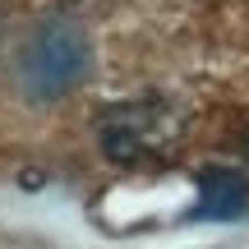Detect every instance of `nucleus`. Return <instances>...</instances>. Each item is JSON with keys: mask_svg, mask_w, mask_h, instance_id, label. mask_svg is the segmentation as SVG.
Here are the masks:
<instances>
[{"mask_svg": "<svg viewBox=\"0 0 249 249\" xmlns=\"http://www.w3.org/2000/svg\"><path fill=\"white\" fill-rule=\"evenodd\" d=\"M171 107L161 97H129L97 111V148L116 166H139L143 157L166 143L171 134Z\"/></svg>", "mask_w": 249, "mask_h": 249, "instance_id": "2", "label": "nucleus"}, {"mask_svg": "<svg viewBox=\"0 0 249 249\" xmlns=\"http://www.w3.org/2000/svg\"><path fill=\"white\" fill-rule=\"evenodd\" d=\"M88 60H92V51H88L83 28L65 14H51L33 28V37L18 51V79H23L28 97L55 102V97H65V92H74L83 83Z\"/></svg>", "mask_w": 249, "mask_h": 249, "instance_id": "1", "label": "nucleus"}, {"mask_svg": "<svg viewBox=\"0 0 249 249\" xmlns=\"http://www.w3.org/2000/svg\"><path fill=\"white\" fill-rule=\"evenodd\" d=\"M245 152H249V139H245Z\"/></svg>", "mask_w": 249, "mask_h": 249, "instance_id": "4", "label": "nucleus"}, {"mask_svg": "<svg viewBox=\"0 0 249 249\" xmlns=\"http://www.w3.org/2000/svg\"><path fill=\"white\" fill-rule=\"evenodd\" d=\"M249 213V180L235 166H203L198 171V203L189 208L194 222H235Z\"/></svg>", "mask_w": 249, "mask_h": 249, "instance_id": "3", "label": "nucleus"}]
</instances>
